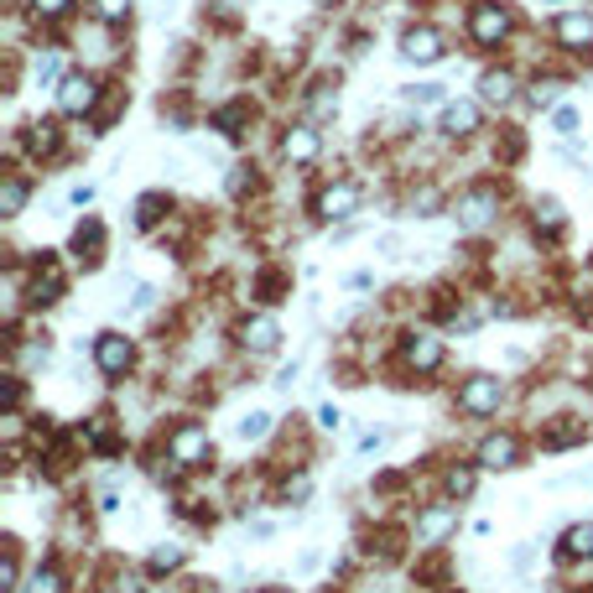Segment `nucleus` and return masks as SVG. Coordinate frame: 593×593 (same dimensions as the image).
Listing matches in <instances>:
<instances>
[{
  "label": "nucleus",
  "instance_id": "nucleus-1",
  "mask_svg": "<svg viewBox=\"0 0 593 593\" xmlns=\"http://www.w3.org/2000/svg\"><path fill=\"white\" fill-rule=\"evenodd\" d=\"M500 401H505V385L494 381V375H468V381L458 385V411H464V417H494Z\"/></svg>",
  "mask_w": 593,
  "mask_h": 593
},
{
  "label": "nucleus",
  "instance_id": "nucleus-2",
  "mask_svg": "<svg viewBox=\"0 0 593 593\" xmlns=\"http://www.w3.org/2000/svg\"><path fill=\"white\" fill-rule=\"evenodd\" d=\"M458 230H485V224H494V213H500V188H468L464 198H458Z\"/></svg>",
  "mask_w": 593,
  "mask_h": 593
},
{
  "label": "nucleus",
  "instance_id": "nucleus-3",
  "mask_svg": "<svg viewBox=\"0 0 593 593\" xmlns=\"http://www.w3.org/2000/svg\"><path fill=\"white\" fill-rule=\"evenodd\" d=\"M167 453H172V464L177 468H203L209 464V453H213V443H209L203 427H177V432L167 438Z\"/></svg>",
  "mask_w": 593,
  "mask_h": 593
},
{
  "label": "nucleus",
  "instance_id": "nucleus-4",
  "mask_svg": "<svg viewBox=\"0 0 593 593\" xmlns=\"http://www.w3.org/2000/svg\"><path fill=\"white\" fill-rule=\"evenodd\" d=\"M468 32H474V42H479V47L505 42L510 11H505V5H494V0H485V5H474V16H468Z\"/></svg>",
  "mask_w": 593,
  "mask_h": 593
},
{
  "label": "nucleus",
  "instance_id": "nucleus-5",
  "mask_svg": "<svg viewBox=\"0 0 593 593\" xmlns=\"http://www.w3.org/2000/svg\"><path fill=\"white\" fill-rule=\"evenodd\" d=\"M94 360H99V370L115 381V375H126L130 364H136V344H130L126 334H99V339H94Z\"/></svg>",
  "mask_w": 593,
  "mask_h": 593
},
{
  "label": "nucleus",
  "instance_id": "nucleus-6",
  "mask_svg": "<svg viewBox=\"0 0 593 593\" xmlns=\"http://www.w3.org/2000/svg\"><path fill=\"white\" fill-rule=\"evenodd\" d=\"M94 105H99V84L89 73H68L63 84H58V109L63 115H89Z\"/></svg>",
  "mask_w": 593,
  "mask_h": 593
},
{
  "label": "nucleus",
  "instance_id": "nucleus-7",
  "mask_svg": "<svg viewBox=\"0 0 593 593\" xmlns=\"http://www.w3.org/2000/svg\"><path fill=\"white\" fill-rule=\"evenodd\" d=\"M453 531H458V505H427L417 515V547H438Z\"/></svg>",
  "mask_w": 593,
  "mask_h": 593
},
{
  "label": "nucleus",
  "instance_id": "nucleus-8",
  "mask_svg": "<svg viewBox=\"0 0 593 593\" xmlns=\"http://www.w3.org/2000/svg\"><path fill=\"white\" fill-rule=\"evenodd\" d=\"M360 203H364V193H360V183H334V188H323L318 193V219H349V213H360Z\"/></svg>",
  "mask_w": 593,
  "mask_h": 593
},
{
  "label": "nucleus",
  "instance_id": "nucleus-9",
  "mask_svg": "<svg viewBox=\"0 0 593 593\" xmlns=\"http://www.w3.org/2000/svg\"><path fill=\"white\" fill-rule=\"evenodd\" d=\"M401 360H406V370H438L443 364V339L438 334H406V344H401Z\"/></svg>",
  "mask_w": 593,
  "mask_h": 593
},
{
  "label": "nucleus",
  "instance_id": "nucleus-10",
  "mask_svg": "<svg viewBox=\"0 0 593 593\" xmlns=\"http://www.w3.org/2000/svg\"><path fill=\"white\" fill-rule=\"evenodd\" d=\"M401 58L406 63H438L443 58V32H432V26H411L401 37Z\"/></svg>",
  "mask_w": 593,
  "mask_h": 593
},
{
  "label": "nucleus",
  "instance_id": "nucleus-11",
  "mask_svg": "<svg viewBox=\"0 0 593 593\" xmlns=\"http://www.w3.org/2000/svg\"><path fill=\"white\" fill-rule=\"evenodd\" d=\"M557 42L568 47V52H588L593 47V16H583V11H562V16H557Z\"/></svg>",
  "mask_w": 593,
  "mask_h": 593
},
{
  "label": "nucleus",
  "instance_id": "nucleus-12",
  "mask_svg": "<svg viewBox=\"0 0 593 593\" xmlns=\"http://www.w3.org/2000/svg\"><path fill=\"white\" fill-rule=\"evenodd\" d=\"M479 464L485 468H515L521 464V443H515L510 432H489L485 443H479Z\"/></svg>",
  "mask_w": 593,
  "mask_h": 593
},
{
  "label": "nucleus",
  "instance_id": "nucleus-13",
  "mask_svg": "<svg viewBox=\"0 0 593 593\" xmlns=\"http://www.w3.org/2000/svg\"><path fill=\"white\" fill-rule=\"evenodd\" d=\"M318 151H323L318 126H292L287 136H281V156H287V162H313Z\"/></svg>",
  "mask_w": 593,
  "mask_h": 593
},
{
  "label": "nucleus",
  "instance_id": "nucleus-14",
  "mask_svg": "<svg viewBox=\"0 0 593 593\" xmlns=\"http://www.w3.org/2000/svg\"><path fill=\"white\" fill-rule=\"evenodd\" d=\"M240 344L250 354H271L276 344H281V328H276V318H245L240 323Z\"/></svg>",
  "mask_w": 593,
  "mask_h": 593
},
{
  "label": "nucleus",
  "instance_id": "nucleus-15",
  "mask_svg": "<svg viewBox=\"0 0 593 593\" xmlns=\"http://www.w3.org/2000/svg\"><path fill=\"white\" fill-rule=\"evenodd\" d=\"M438 130L443 136H474L479 130V105H468V99H458V105H443V120H438Z\"/></svg>",
  "mask_w": 593,
  "mask_h": 593
},
{
  "label": "nucleus",
  "instance_id": "nucleus-16",
  "mask_svg": "<svg viewBox=\"0 0 593 593\" xmlns=\"http://www.w3.org/2000/svg\"><path fill=\"white\" fill-rule=\"evenodd\" d=\"M479 94H485V105H500V109H505L510 99H515V73H505V68H489L485 79H479Z\"/></svg>",
  "mask_w": 593,
  "mask_h": 593
},
{
  "label": "nucleus",
  "instance_id": "nucleus-17",
  "mask_svg": "<svg viewBox=\"0 0 593 593\" xmlns=\"http://www.w3.org/2000/svg\"><path fill=\"white\" fill-rule=\"evenodd\" d=\"M26 198H32V183H26L22 172H11V177H5V188H0V213H5V219H16V213L26 209Z\"/></svg>",
  "mask_w": 593,
  "mask_h": 593
},
{
  "label": "nucleus",
  "instance_id": "nucleus-18",
  "mask_svg": "<svg viewBox=\"0 0 593 593\" xmlns=\"http://www.w3.org/2000/svg\"><path fill=\"white\" fill-rule=\"evenodd\" d=\"M183 562H188V547H177V541H162V547H151V557H146L151 572H177Z\"/></svg>",
  "mask_w": 593,
  "mask_h": 593
},
{
  "label": "nucleus",
  "instance_id": "nucleus-19",
  "mask_svg": "<svg viewBox=\"0 0 593 593\" xmlns=\"http://www.w3.org/2000/svg\"><path fill=\"white\" fill-rule=\"evenodd\" d=\"M562 551L588 562V557H593V521H583V526H568V536H562Z\"/></svg>",
  "mask_w": 593,
  "mask_h": 593
},
{
  "label": "nucleus",
  "instance_id": "nucleus-20",
  "mask_svg": "<svg viewBox=\"0 0 593 593\" xmlns=\"http://www.w3.org/2000/svg\"><path fill=\"white\" fill-rule=\"evenodd\" d=\"M234 432H240V443H260V438L271 432V411H245Z\"/></svg>",
  "mask_w": 593,
  "mask_h": 593
},
{
  "label": "nucleus",
  "instance_id": "nucleus-21",
  "mask_svg": "<svg viewBox=\"0 0 593 593\" xmlns=\"http://www.w3.org/2000/svg\"><path fill=\"white\" fill-rule=\"evenodd\" d=\"M58 292H63V276H58V266H47V276H37V281H32V302H37V307H47V302H58Z\"/></svg>",
  "mask_w": 593,
  "mask_h": 593
},
{
  "label": "nucleus",
  "instance_id": "nucleus-22",
  "mask_svg": "<svg viewBox=\"0 0 593 593\" xmlns=\"http://www.w3.org/2000/svg\"><path fill=\"white\" fill-rule=\"evenodd\" d=\"M130 11H136V0H94V16L105 26H126Z\"/></svg>",
  "mask_w": 593,
  "mask_h": 593
},
{
  "label": "nucleus",
  "instance_id": "nucleus-23",
  "mask_svg": "<svg viewBox=\"0 0 593 593\" xmlns=\"http://www.w3.org/2000/svg\"><path fill=\"white\" fill-rule=\"evenodd\" d=\"M26 146L42 151V156H52V151H58V126H52V120H37V126H32V136H26Z\"/></svg>",
  "mask_w": 593,
  "mask_h": 593
},
{
  "label": "nucleus",
  "instance_id": "nucleus-24",
  "mask_svg": "<svg viewBox=\"0 0 593 593\" xmlns=\"http://www.w3.org/2000/svg\"><path fill=\"white\" fill-rule=\"evenodd\" d=\"M22 593H63V572L58 568H37L32 578H26Z\"/></svg>",
  "mask_w": 593,
  "mask_h": 593
},
{
  "label": "nucleus",
  "instance_id": "nucleus-25",
  "mask_svg": "<svg viewBox=\"0 0 593 593\" xmlns=\"http://www.w3.org/2000/svg\"><path fill=\"white\" fill-rule=\"evenodd\" d=\"M401 99L406 105H443L447 89L443 84H411V89H401Z\"/></svg>",
  "mask_w": 593,
  "mask_h": 593
},
{
  "label": "nucleus",
  "instance_id": "nucleus-26",
  "mask_svg": "<svg viewBox=\"0 0 593 593\" xmlns=\"http://www.w3.org/2000/svg\"><path fill=\"white\" fill-rule=\"evenodd\" d=\"M443 489L453 494V500H468V494H474V468H447Z\"/></svg>",
  "mask_w": 593,
  "mask_h": 593
},
{
  "label": "nucleus",
  "instance_id": "nucleus-27",
  "mask_svg": "<svg viewBox=\"0 0 593 593\" xmlns=\"http://www.w3.org/2000/svg\"><path fill=\"white\" fill-rule=\"evenodd\" d=\"M536 230H547V234L562 230V203H557V198H541V203H536Z\"/></svg>",
  "mask_w": 593,
  "mask_h": 593
},
{
  "label": "nucleus",
  "instance_id": "nucleus-28",
  "mask_svg": "<svg viewBox=\"0 0 593 593\" xmlns=\"http://www.w3.org/2000/svg\"><path fill=\"white\" fill-rule=\"evenodd\" d=\"M16 578H22V568H16V547H5V562H0V593H22L16 588Z\"/></svg>",
  "mask_w": 593,
  "mask_h": 593
},
{
  "label": "nucleus",
  "instance_id": "nucleus-29",
  "mask_svg": "<svg viewBox=\"0 0 593 593\" xmlns=\"http://www.w3.org/2000/svg\"><path fill=\"white\" fill-rule=\"evenodd\" d=\"M26 5H32V16L58 22V16H68V5H73V0H26Z\"/></svg>",
  "mask_w": 593,
  "mask_h": 593
},
{
  "label": "nucleus",
  "instance_id": "nucleus-30",
  "mask_svg": "<svg viewBox=\"0 0 593 593\" xmlns=\"http://www.w3.org/2000/svg\"><path fill=\"white\" fill-rule=\"evenodd\" d=\"M551 130H557L562 141H572V136H578V109H572V105H562L557 115H551Z\"/></svg>",
  "mask_w": 593,
  "mask_h": 593
},
{
  "label": "nucleus",
  "instance_id": "nucleus-31",
  "mask_svg": "<svg viewBox=\"0 0 593 593\" xmlns=\"http://www.w3.org/2000/svg\"><path fill=\"white\" fill-rule=\"evenodd\" d=\"M162 198H156V193H146V198H141V203H136V224H141V230H151V224H156V219H162Z\"/></svg>",
  "mask_w": 593,
  "mask_h": 593
},
{
  "label": "nucleus",
  "instance_id": "nucleus-32",
  "mask_svg": "<svg viewBox=\"0 0 593 593\" xmlns=\"http://www.w3.org/2000/svg\"><path fill=\"white\" fill-rule=\"evenodd\" d=\"M240 120H245V105H230V109H219V115H213V130H224V136H240Z\"/></svg>",
  "mask_w": 593,
  "mask_h": 593
},
{
  "label": "nucleus",
  "instance_id": "nucleus-33",
  "mask_svg": "<svg viewBox=\"0 0 593 593\" xmlns=\"http://www.w3.org/2000/svg\"><path fill=\"white\" fill-rule=\"evenodd\" d=\"M73 245H79V250H99V219H84L79 234H73Z\"/></svg>",
  "mask_w": 593,
  "mask_h": 593
},
{
  "label": "nucleus",
  "instance_id": "nucleus-34",
  "mask_svg": "<svg viewBox=\"0 0 593 593\" xmlns=\"http://www.w3.org/2000/svg\"><path fill=\"white\" fill-rule=\"evenodd\" d=\"M557 94H562V84H536V89H531V105L551 109V105H557Z\"/></svg>",
  "mask_w": 593,
  "mask_h": 593
},
{
  "label": "nucleus",
  "instance_id": "nucleus-35",
  "mask_svg": "<svg viewBox=\"0 0 593 593\" xmlns=\"http://www.w3.org/2000/svg\"><path fill=\"white\" fill-rule=\"evenodd\" d=\"M510 568L521 572V578H526V572H531V547H526V541H521V547L510 551Z\"/></svg>",
  "mask_w": 593,
  "mask_h": 593
},
{
  "label": "nucleus",
  "instance_id": "nucleus-36",
  "mask_svg": "<svg viewBox=\"0 0 593 593\" xmlns=\"http://www.w3.org/2000/svg\"><path fill=\"white\" fill-rule=\"evenodd\" d=\"M287 500H307V474H296V479H287V489H281Z\"/></svg>",
  "mask_w": 593,
  "mask_h": 593
},
{
  "label": "nucleus",
  "instance_id": "nucleus-37",
  "mask_svg": "<svg viewBox=\"0 0 593 593\" xmlns=\"http://www.w3.org/2000/svg\"><path fill=\"white\" fill-rule=\"evenodd\" d=\"M339 109V94H313V115H334Z\"/></svg>",
  "mask_w": 593,
  "mask_h": 593
},
{
  "label": "nucleus",
  "instance_id": "nucleus-38",
  "mask_svg": "<svg viewBox=\"0 0 593 593\" xmlns=\"http://www.w3.org/2000/svg\"><path fill=\"white\" fill-rule=\"evenodd\" d=\"M411 209H427V219H432V209H438V193H432V188H422L417 198H411Z\"/></svg>",
  "mask_w": 593,
  "mask_h": 593
},
{
  "label": "nucleus",
  "instance_id": "nucleus-39",
  "mask_svg": "<svg viewBox=\"0 0 593 593\" xmlns=\"http://www.w3.org/2000/svg\"><path fill=\"white\" fill-rule=\"evenodd\" d=\"M151 302H156V292H151V287H136V296H130V307H136V313H146Z\"/></svg>",
  "mask_w": 593,
  "mask_h": 593
},
{
  "label": "nucleus",
  "instance_id": "nucleus-40",
  "mask_svg": "<svg viewBox=\"0 0 593 593\" xmlns=\"http://www.w3.org/2000/svg\"><path fill=\"white\" fill-rule=\"evenodd\" d=\"M296 375H302V364H287V370H281V375H276V385H281V391H292V381H296Z\"/></svg>",
  "mask_w": 593,
  "mask_h": 593
},
{
  "label": "nucleus",
  "instance_id": "nucleus-41",
  "mask_svg": "<svg viewBox=\"0 0 593 593\" xmlns=\"http://www.w3.org/2000/svg\"><path fill=\"white\" fill-rule=\"evenodd\" d=\"M52 79H58V63H52V58H42V63H37V84H52Z\"/></svg>",
  "mask_w": 593,
  "mask_h": 593
},
{
  "label": "nucleus",
  "instance_id": "nucleus-42",
  "mask_svg": "<svg viewBox=\"0 0 593 593\" xmlns=\"http://www.w3.org/2000/svg\"><path fill=\"white\" fill-rule=\"evenodd\" d=\"M318 422H323V427H328V432H334V427H339V422H344V417H339V406H323V411H318Z\"/></svg>",
  "mask_w": 593,
  "mask_h": 593
},
{
  "label": "nucleus",
  "instance_id": "nucleus-43",
  "mask_svg": "<svg viewBox=\"0 0 593 593\" xmlns=\"http://www.w3.org/2000/svg\"><path fill=\"white\" fill-rule=\"evenodd\" d=\"M375 250H381V255H396V250H401V234H381V245H375Z\"/></svg>",
  "mask_w": 593,
  "mask_h": 593
},
{
  "label": "nucleus",
  "instance_id": "nucleus-44",
  "mask_svg": "<svg viewBox=\"0 0 593 593\" xmlns=\"http://www.w3.org/2000/svg\"><path fill=\"white\" fill-rule=\"evenodd\" d=\"M151 5H156V16H167L172 11V0H151Z\"/></svg>",
  "mask_w": 593,
  "mask_h": 593
}]
</instances>
